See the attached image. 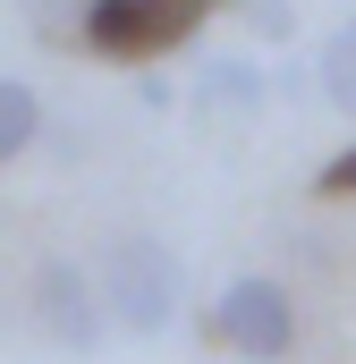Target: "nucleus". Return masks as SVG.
I'll use <instances>...</instances> for the list:
<instances>
[{"instance_id": "1", "label": "nucleus", "mask_w": 356, "mask_h": 364, "mask_svg": "<svg viewBox=\"0 0 356 364\" xmlns=\"http://www.w3.org/2000/svg\"><path fill=\"white\" fill-rule=\"evenodd\" d=\"M93 288H102L110 331H127V339H162V331L178 322V305H187V263H178L162 237L127 229V237H110V255L93 263Z\"/></svg>"}, {"instance_id": "2", "label": "nucleus", "mask_w": 356, "mask_h": 364, "mask_svg": "<svg viewBox=\"0 0 356 364\" xmlns=\"http://www.w3.org/2000/svg\"><path fill=\"white\" fill-rule=\"evenodd\" d=\"M212 9L221 0H93L77 17V43L102 51V60H162V51L204 34Z\"/></svg>"}, {"instance_id": "3", "label": "nucleus", "mask_w": 356, "mask_h": 364, "mask_svg": "<svg viewBox=\"0 0 356 364\" xmlns=\"http://www.w3.org/2000/svg\"><path fill=\"white\" fill-rule=\"evenodd\" d=\"M204 339H221L229 356H246V364H280L288 348H297V305H288V288H280V279L238 272L221 296H212Z\"/></svg>"}, {"instance_id": "4", "label": "nucleus", "mask_w": 356, "mask_h": 364, "mask_svg": "<svg viewBox=\"0 0 356 364\" xmlns=\"http://www.w3.org/2000/svg\"><path fill=\"white\" fill-rule=\"evenodd\" d=\"M34 322H43V339L68 348V356L110 348V314H102L93 263H77V255H43V263H34Z\"/></svg>"}, {"instance_id": "5", "label": "nucleus", "mask_w": 356, "mask_h": 364, "mask_svg": "<svg viewBox=\"0 0 356 364\" xmlns=\"http://www.w3.org/2000/svg\"><path fill=\"white\" fill-rule=\"evenodd\" d=\"M43 127H51V119H43V93L26 85V77H0V170L26 161V153L43 144Z\"/></svg>"}, {"instance_id": "6", "label": "nucleus", "mask_w": 356, "mask_h": 364, "mask_svg": "<svg viewBox=\"0 0 356 364\" xmlns=\"http://www.w3.org/2000/svg\"><path fill=\"white\" fill-rule=\"evenodd\" d=\"M314 85H323V102H331L340 119H356V17H340V26L323 34V51H314Z\"/></svg>"}, {"instance_id": "7", "label": "nucleus", "mask_w": 356, "mask_h": 364, "mask_svg": "<svg viewBox=\"0 0 356 364\" xmlns=\"http://www.w3.org/2000/svg\"><path fill=\"white\" fill-rule=\"evenodd\" d=\"M204 110H263V68H255V60H238V51H229V60H212V68H204Z\"/></svg>"}, {"instance_id": "8", "label": "nucleus", "mask_w": 356, "mask_h": 364, "mask_svg": "<svg viewBox=\"0 0 356 364\" xmlns=\"http://www.w3.org/2000/svg\"><path fill=\"white\" fill-rule=\"evenodd\" d=\"M17 9H26L43 34H68V43H77V17H85L93 0H17Z\"/></svg>"}]
</instances>
